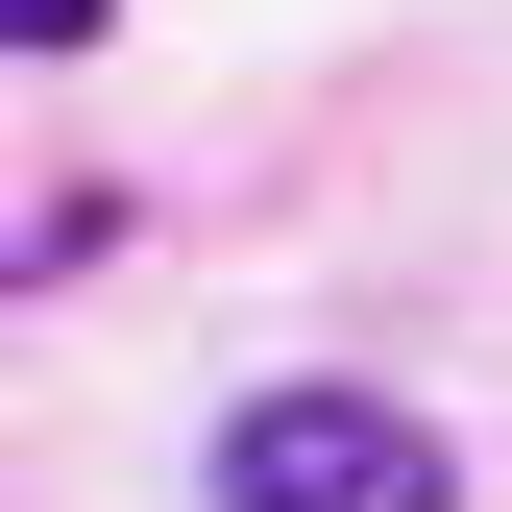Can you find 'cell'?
<instances>
[{
    "label": "cell",
    "mask_w": 512,
    "mask_h": 512,
    "mask_svg": "<svg viewBox=\"0 0 512 512\" xmlns=\"http://www.w3.org/2000/svg\"><path fill=\"white\" fill-rule=\"evenodd\" d=\"M98 244H122V196H25V220H0V269H25V293H74Z\"/></svg>",
    "instance_id": "obj_2"
},
{
    "label": "cell",
    "mask_w": 512,
    "mask_h": 512,
    "mask_svg": "<svg viewBox=\"0 0 512 512\" xmlns=\"http://www.w3.org/2000/svg\"><path fill=\"white\" fill-rule=\"evenodd\" d=\"M464 464H439V415L391 391H244L220 415V512H439Z\"/></svg>",
    "instance_id": "obj_1"
},
{
    "label": "cell",
    "mask_w": 512,
    "mask_h": 512,
    "mask_svg": "<svg viewBox=\"0 0 512 512\" xmlns=\"http://www.w3.org/2000/svg\"><path fill=\"white\" fill-rule=\"evenodd\" d=\"M122 25V0H0V49H98Z\"/></svg>",
    "instance_id": "obj_3"
}]
</instances>
